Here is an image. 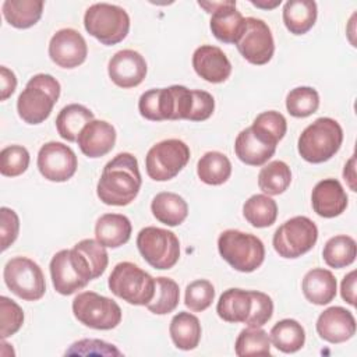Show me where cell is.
Wrapping results in <instances>:
<instances>
[{
  "mask_svg": "<svg viewBox=\"0 0 357 357\" xmlns=\"http://www.w3.org/2000/svg\"><path fill=\"white\" fill-rule=\"evenodd\" d=\"M0 82H1L0 99L7 100L17 88V78H15V74L11 70H8L6 66L0 67Z\"/></svg>",
  "mask_w": 357,
  "mask_h": 357,
  "instance_id": "cell-49",
  "label": "cell"
},
{
  "mask_svg": "<svg viewBox=\"0 0 357 357\" xmlns=\"http://www.w3.org/2000/svg\"><path fill=\"white\" fill-rule=\"evenodd\" d=\"M197 174L199 180L208 185H220L229 180L231 174V163L225 153L211 151L198 160Z\"/></svg>",
  "mask_w": 357,
  "mask_h": 357,
  "instance_id": "cell-32",
  "label": "cell"
},
{
  "mask_svg": "<svg viewBox=\"0 0 357 357\" xmlns=\"http://www.w3.org/2000/svg\"><path fill=\"white\" fill-rule=\"evenodd\" d=\"M146 70L145 59L132 49L119 50L112 56L107 66L110 79L124 89L138 86L144 81Z\"/></svg>",
  "mask_w": 357,
  "mask_h": 357,
  "instance_id": "cell-18",
  "label": "cell"
},
{
  "mask_svg": "<svg viewBox=\"0 0 357 357\" xmlns=\"http://www.w3.org/2000/svg\"><path fill=\"white\" fill-rule=\"evenodd\" d=\"M190 148L181 139L170 138L155 144L146 153L145 167L155 181L174 178L188 163Z\"/></svg>",
  "mask_w": 357,
  "mask_h": 357,
  "instance_id": "cell-11",
  "label": "cell"
},
{
  "mask_svg": "<svg viewBox=\"0 0 357 357\" xmlns=\"http://www.w3.org/2000/svg\"><path fill=\"white\" fill-rule=\"evenodd\" d=\"M49 268L53 287L63 296H70L93 280L86 257L74 247L71 250H60L56 252Z\"/></svg>",
  "mask_w": 357,
  "mask_h": 357,
  "instance_id": "cell-6",
  "label": "cell"
},
{
  "mask_svg": "<svg viewBox=\"0 0 357 357\" xmlns=\"http://www.w3.org/2000/svg\"><path fill=\"white\" fill-rule=\"evenodd\" d=\"M6 21L18 29L33 26L42 17V0H6L1 6Z\"/></svg>",
  "mask_w": 357,
  "mask_h": 357,
  "instance_id": "cell-29",
  "label": "cell"
},
{
  "mask_svg": "<svg viewBox=\"0 0 357 357\" xmlns=\"http://www.w3.org/2000/svg\"><path fill=\"white\" fill-rule=\"evenodd\" d=\"M251 291V311L248 318L245 319V325L247 326H264L273 314V301L272 298L262 293V291H257V290H250Z\"/></svg>",
  "mask_w": 357,
  "mask_h": 357,
  "instance_id": "cell-44",
  "label": "cell"
},
{
  "mask_svg": "<svg viewBox=\"0 0 357 357\" xmlns=\"http://www.w3.org/2000/svg\"><path fill=\"white\" fill-rule=\"evenodd\" d=\"M74 248H77L78 251H81L92 269V275L93 279L99 278L103 275V272L107 268L109 264V257H107V251L106 247L102 245L98 240H92V238H84L81 241H78Z\"/></svg>",
  "mask_w": 357,
  "mask_h": 357,
  "instance_id": "cell-43",
  "label": "cell"
},
{
  "mask_svg": "<svg viewBox=\"0 0 357 357\" xmlns=\"http://www.w3.org/2000/svg\"><path fill=\"white\" fill-rule=\"evenodd\" d=\"M276 145L275 138L252 124L238 132L234 141V152L243 163L262 166L273 156Z\"/></svg>",
  "mask_w": 357,
  "mask_h": 357,
  "instance_id": "cell-16",
  "label": "cell"
},
{
  "mask_svg": "<svg viewBox=\"0 0 357 357\" xmlns=\"http://www.w3.org/2000/svg\"><path fill=\"white\" fill-rule=\"evenodd\" d=\"M192 109L190 113V121H204L209 119L215 110V99L206 91L192 89Z\"/></svg>",
  "mask_w": 357,
  "mask_h": 357,
  "instance_id": "cell-48",
  "label": "cell"
},
{
  "mask_svg": "<svg viewBox=\"0 0 357 357\" xmlns=\"http://www.w3.org/2000/svg\"><path fill=\"white\" fill-rule=\"evenodd\" d=\"M317 3L314 0H289L283 7L284 26L293 35L307 33L317 21Z\"/></svg>",
  "mask_w": 357,
  "mask_h": 357,
  "instance_id": "cell-27",
  "label": "cell"
},
{
  "mask_svg": "<svg viewBox=\"0 0 357 357\" xmlns=\"http://www.w3.org/2000/svg\"><path fill=\"white\" fill-rule=\"evenodd\" d=\"M137 247L142 258L155 269H170L180 258V241L166 229L148 226L139 230Z\"/></svg>",
  "mask_w": 357,
  "mask_h": 357,
  "instance_id": "cell-8",
  "label": "cell"
},
{
  "mask_svg": "<svg viewBox=\"0 0 357 357\" xmlns=\"http://www.w3.org/2000/svg\"><path fill=\"white\" fill-rule=\"evenodd\" d=\"M317 240V225L307 216H294L276 229L272 244L279 257L294 259L308 252Z\"/></svg>",
  "mask_w": 357,
  "mask_h": 357,
  "instance_id": "cell-9",
  "label": "cell"
},
{
  "mask_svg": "<svg viewBox=\"0 0 357 357\" xmlns=\"http://www.w3.org/2000/svg\"><path fill=\"white\" fill-rule=\"evenodd\" d=\"M220 257L238 272H254L265 259L264 243L251 233L229 229L218 238Z\"/></svg>",
  "mask_w": 357,
  "mask_h": 357,
  "instance_id": "cell-4",
  "label": "cell"
},
{
  "mask_svg": "<svg viewBox=\"0 0 357 357\" xmlns=\"http://www.w3.org/2000/svg\"><path fill=\"white\" fill-rule=\"evenodd\" d=\"M357 255V245L353 237L346 234H339L331 237L322 250V258L325 264L331 268H346L351 265Z\"/></svg>",
  "mask_w": 357,
  "mask_h": 357,
  "instance_id": "cell-35",
  "label": "cell"
},
{
  "mask_svg": "<svg viewBox=\"0 0 357 357\" xmlns=\"http://www.w3.org/2000/svg\"><path fill=\"white\" fill-rule=\"evenodd\" d=\"M84 26L102 45L112 46L128 35L130 17L124 8L116 4L96 3L85 11Z\"/></svg>",
  "mask_w": 357,
  "mask_h": 357,
  "instance_id": "cell-5",
  "label": "cell"
},
{
  "mask_svg": "<svg viewBox=\"0 0 357 357\" xmlns=\"http://www.w3.org/2000/svg\"><path fill=\"white\" fill-rule=\"evenodd\" d=\"M301 289L304 297L315 304V305H325L329 304L337 290V283L333 273L324 268H315L305 273L303 278Z\"/></svg>",
  "mask_w": 357,
  "mask_h": 357,
  "instance_id": "cell-24",
  "label": "cell"
},
{
  "mask_svg": "<svg viewBox=\"0 0 357 357\" xmlns=\"http://www.w3.org/2000/svg\"><path fill=\"white\" fill-rule=\"evenodd\" d=\"M74 317L85 326L109 331L121 322L120 305L95 291H82L73 300Z\"/></svg>",
  "mask_w": 357,
  "mask_h": 357,
  "instance_id": "cell-10",
  "label": "cell"
},
{
  "mask_svg": "<svg viewBox=\"0 0 357 357\" xmlns=\"http://www.w3.org/2000/svg\"><path fill=\"white\" fill-rule=\"evenodd\" d=\"M169 332L174 346L180 350H192L201 340L199 319L194 314L185 311H181L172 318Z\"/></svg>",
  "mask_w": 357,
  "mask_h": 357,
  "instance_id": "cell-30",
  "label": "cell"
},
{
  "mask_svg": "<svg viewBox=\"0 0 357 357\" xmlns=\"http://www.w3.org/2000/svg\"><path fill=\"white\" fill-rule=\"evenodd\" d=\"M312 209L322 218H335L347 208V194L336 178H325L315 184L311 194Z\"/></svg>",
  "mask_w": 357,
  "mask_h": 357,
  "instance_id": "cell-23",
  "label": "cell"
},
{
  "mask_svg": "<svg viewBox=\"0 0 357 357\" xmlns=\"http://www.w3.org/2000/svg\"><path fill=\"white\" fill-rule=\"evenodd\" d=\"M343 130L331 117H319L304 128L298 137L297 149L300 156L310 163H324L340 149Z\"/></svg>",
  "mask_w": 357,
  "mask_h": 357,
  "instance_id": "cell-3",
  "label": "cell"
},
{
  "mask_svg": "<svg viewBox=\"0 0 357 357\" xmlns=\"http://www.w3.org/2000/svg\"><path fill=\"white\" fill-rule=\"evenodd\" d=\"M29 166V152L22 145H10L0 152V173L6 177H17Z\"/></svg>",
  "mask_w": 357,
  "mask_h": 357,
  "instance_id": "cell-40",
  "label": "cell"
},
{
  "mask_svg": "<svg viewBox=\"0 0 357 357\" xmlns=\"http://www.w3.org/2000/svg\"><path fill=\"white\" fill-rule=\"evenodd\" d=\"M254 126L264 130L266 134H269L272 138H275L278 142L284 137L287 131V121L284 116L275 110L262 112L255 117L252 121Z\"/></svg>",
  "mask_w": 357,
  "mask_h": 357,
  "instance_id": "cell-45",
  "label": "cell"
},
{
  "mask_svg": "<svg viewBox=\"0 0 357 357\" xmlns=\"http://www.w3.org/2000/svg\"><path fill=\"white\" fill-rule=\"evenodd\" d=\"M59 96V81L50 74H36L17 99L18 116L28 124H40L50 116Z\"/></svg>",
  "mask_w": 357,
  "mask_h": 357,
  "instance_id": "cell-2",
  "label": "cell"
},
{
  "mask_svg": "<svg viewBox=\"0 0 357 357\" xmlns=\"http://www.w3.org/2000/svg\"><path fill=\"white\" fill-rule=\"evenodd\" d=\"M215 298V287L206 279H198L191 282L185 287L184 304L194 312H201L206 310Z\"/></svg>",
  "mask_w": 357,
  "mask_h": 357,
  "instance_id": "cell-41",
  "label": "cell"
},
{
  "mask_svg": "<svg viewBox=\"0 0 357 357\" xmlns=\"http://www.w3.org/2000/svg\"><path fill=\"white\" fill-rule=\"evenodd\" d=\"M107 284L114 296L132 305H146L155 294V279L128 261L113 268Z\"/></svg>",
  "mask_w": 357,
  "mask_h": 357,
  "instance_id": "cell-7",
  "label": "cell"
},
{
  "mask_svg": "<svg viewBox=\"0 0 357 357\" xmlns=\"http://www.w3.org/2000/svg\"><path fill=\"white\" fill-rule=\"evenodd\" d=\"M141 116L151 121L177 120V99L174 85L153 88L144 92L138 100Z\"/></svg>",
  "mask_w": 357,
  "mask_h": 357,
  "instance_id": "cell-22",
  "label": "cell"
},
{
  "mask_svg": "<svg viewBox=\"0 0 357 357\" xmlns=\"http://www.w3.org/2000/svg\"><path fill=\"white\" fill-rule=\"evenodd\" d=\"M92 120L93 113L88 107L78 103H71L59 112L56 117V128L63 139L74 142L77 141L81 130Z\"/></svg>",
  "mask_w": 357,
  "mask_h": 357,
  "instance_id": "cell-31",
  "label": "cell"
},
{
  "mask_svg": "<svg viewBox=\"0 0 357 357\" xmlns=\"http://www.w3.org/2000/svg\"><path fill=\"white\" fill-rule=\"evenodd\" d=\"M319 106V95L311 86H297L286 96V109L290 116L304 119L314 114Z\"/></svg>",
  "mask_w": 357,
  "mask_h": 357,
  "instance_id": "cell-39",
  "label": "cell"
},
{
  "mask_svg": "<svg viewBox=\"0 0 357 357\" xmlns=\"http://www.w3.org/2000/svg\"><path fill=\"white\" fill-rule=\"evenodd\" d=\"M194 71L205 81L212 84L225 82L231 73V63L218 46L202 45L192 54Z\"/></svg>",
  "mask_w": 357,
  "mask_h": 357,
  "instance_id": "cell-19",
  "label": "cell"
},
{
  "mask_svg": "<svg viewBox=\"0 0 357 357\" xmlns=\"http://www.w3.org/2000/svg\"><path fill=\"white\" fill-rule=\"evenodd\" d=\"M131 222L121 213H105L95 225L96 240L109 248H117L126 244L131 237Z\"/></svg>",
  "mask_w": 357,
  "mask_h": 357,
  "instance_id": "cell-25",
  "label": "cell"
},
{
  "mask_svg": "<svg viewBox=\"0 0 357 357\" xmlns=\"http://www.w3.org/2000/svg\"><path fill=\"white\" fill-rule=\"evenodd\" d=\"M243 215L254 227H269L276 222L278 205L269 195L255 194L244 202Z\"/></svg>",
  "mask_w": 357,
  "mask_h": 357,
  "instance_id": "cell-34",
  "label": "cell"
},
{
  "mask_svg": "<svg viewBox=\"0 0 357 357\" xmlns=\"http://www.w3.org/2000/svg\"><path fill=\"white\" fill-rule=\"evenodd\" d=\"M116 137V130L110 123L93 119L81 130L77 142L85 156L95 159L105 156L114 148Z\"/></svg>",
  "mask_w": 357,
  "mask_h": 357,
  "instance_id": "cell-21",
  "label": "cell"
},
{
  "mask_svg": "<svg viewBox=\"0 0 357 357\" xmlns=\"http://www.w3.org/2000/svg\"><path fill=\"white\" fill-rule=\"evenodd\" d=\"M141 184L137 158L128 152H121L105 165L96 185V194L106 205L126 206L135 199Z\"/></svg>",
  "mask_w": 357,
  "mask_h": 357,
  "instance_id": "cell-1",
  "label": "cell"
},
{
  "mask_svg": "<svg viewBox=\"0 0 357 357\" xmlns=\"http://www.w3.org/2000/svg\"><path fill=\"white\" fill-rule=\"evenodd\" d=\"M315 326L321 339L329 343H343L356 333V319L353 314L339 305L329 307L321 312Z\"/></svg>",
  "mask_w": 357,
  "mask_h": 357,
  "instance_id": "cell-20",
  "label": "cell"
},
{
  "mask_svg": "<svg viewBox=\"0 0 357 357\" xmlns=\"http://www.w3.org/2000/svg\"><path fill=\"white\" fill-rule=\"evenodd\" d=\"M152 215L166 226L181 225L188 215V205L183 197L176 192H159L151 202Z\"/></svg>",
  "mask_w": 357,
  "mask_h": 357,
  "instance_id": "cell-28",
  "label": "cell"
},
{
  "mask_svg": "<svg viewBox=\"0 0 357 357\" xmlns=\"http://www.w3.org/2000/svg\"><path fill=\"white\" fill-rule=\"evenodd\" d=\"M38 169L40 174L56 183L70 180L77 170L78 162L74 151L63 142L50 141L42 145L38 152Z\"/></svg>",
  "mask_w": 357,
  "mask_h": 357,
  "instance_id": "cell-15",
  "label": "cell"
},
{
  "mask_svg": "<svg viewBox=\"0 0 357 357\" xmlns=\"http://www.w3.org/2000/svg\"><path fill=\"white\" fill-rule=\"evenodd\" d=\"M354 165H356V158L351 156L349 159V162L344 165V169H343V178L347 181L349 187L351 191H356V170H354Z\"/></svg>",
  "mask_w": 357,
  "mask_h": 357,
  "instance_id": "cell-51",
  "label": "cell"
},
{
  "mask_svg": "<svg viewBox=\"0 0 357 357\" xmlns=\"http://www.w3.org/2000/svg\"><path fill=\"white\" fill-rule=\"evenodd\" d=\"M20 219L15 211L3 206L0 209V234H1V251H6L18 237Z\"/></svg>",
  "mask_w": 357,
  "mask_h": 357,
  "instance_id": "cell-46",
  "label": "cell"
},
{
  "mask_svg": "<svg viewBox=\"0 0 357 357\" xmlns=\"http://www.w3.org/2000/svg\"><path fill=\"white\" fill-rule=\"evenodd\" d=\"M240 54L251 64L264 66L271 61L275 42L268 24L255 17L245 18V28L236 43Z\"/></svg>",
  "mask_w": 357,
  "mask_h": 357,
  "instance_id": "cell-13",
  "label": "cell"
},
{
  "mask_svg": "<svg viewBox=\"0 0 357 357\" xmlns=\"http://www.w3.org/2000/svg\"><path fill=\"white\" fill-rule=\"evenodd\" d=\"M251 291L243 289L225 290L218 301V315L230 324H244L251 311Z\"/></svg>",
  "mask_w": 357,
  "mask_h": 357,
  "instance_id": "cell-26",
  "label": "cell"
},
{
  "mask_svg": "<svg viewBox=\"0 0 357 357\" xmlns=\"http://www.w3.org/2000/svg\"><path fill=\"white\" fill-rule=\"evenodd\" d=\"M0 336L7 339L20 331L24 324V311L22 308L11 298L1 296L0 297Z\"/></svg>",
  "mask_w": 357,
  "mask_h": 357,
  "instance_id": "cell-42",
  "label": "cell"
},
{
  "mask_svg": "<svg viewBox=\"0 0 357 357\" xmlns=\"http://www.w3.org/2000/svg\"><path fill=\"white\" fill-rule=\"evenodd\" d=\"M180 301L178 284L166 276L155 279V294L146 304V308L158 315H165L176 310Z\"/></svg>",
  "mask_w": 357,
  "mask_h": 357,
  "instance_id": "cell-37",
  "label": "cell"
},
{
  "mask_svg": "<svg viewBox=\"0 0 357 357\" xmlns=\"http://www.w3.org/2000/svg\"><path fill=\"white\" fill-rule=\"evenodd\" d=\"M291 183L290 167L283 160H273L265 165L258 174V187L266 195H279Z\"/></svg>",
  "mask_w": 357,
  "mask_h": 357,
  "instance_id": "cell-36",
  "label": "cell"
},
{
  "mask_svg": "<svg viewBox=\"0 0 357 357\" xmlns=\"http://www.w3.org/2000/svg\"><path fill=\"white\" fill-rule=\"evenodd\" d=\"M269 339L273 346L283 353L298 351L305 342V332L296 319H282L271 329Z\"/></svg>",
  "mask_w": 357,
  "mask_h": 357,
  "instance_id": "cell-33",
  "label": "cell"
},
{
  "mask_svg": "<svg viewBox=\"0 0 357 357\" xmlns=\"http://www.w3.org/2000/svg\"><path fill=\"white\" fill-rule=\"evenodd\" d=\"M86 56V42L84 36L73 28L57 31L49 42V57L61 68H75L85 61Z\"/></svg>",
  "mask_w": 357,
  "mask_h": 357,
  "instance_id": "cell-17",
  "label": "cell"
},
{
  "mask_svg": "<svg viewBox=\"0 0 357 357\" xmlns=\"http://www.w3.org/2000/svg\"><path fill=\"white\" fill-rule=\"evenodd\" d=\"M340 294L347 304L356 305V271L349 272L343 278L340 284Z\"/></svg>",
  "mask_w": 357,
  "mask_h": 357,
  "instance_id": "cell-50",
  "label": "cell"
},
{
  "mask_svg": "<svg viewBox=\"0 0 357 357\" xmlns=\"http://www.w3.org/2000/svg\"><path fill=\"white\" fill-rule=\"evenodd\" d=\"M198 6L212 14L209 21L213 36L223 43H237L245 28V18L236 8L234 0L198 1Z\"/></svg>",
  "mask_w": 357,
  "mask_h": 357,
  "instance_id": "cell-14",
  "label": "cell"
},
{
  "mask_svg": "<svg viewBox=\"0 0 357 357\" xmlns=\"http://www.w3.org/2000/svg\"><path fill=\"white\" fill-rule=\"evenodd\" d=\"M3 278L6 286L17 297L26 301H36L46 291L45 275L40 266L26 257L11 258L4 265Z\"/></svg>",
  "mask_w": 357,
  "mask_h": 357,
  "instance_id": "cell-12",
  "label": "cell"
},
{
  "mask_svg": "<svg viewBox=\"0 0 357 357\" xmlns=\"http://www.w3.org/2000/svg\"><path fill=\"white\" fill-rule=\"evenodd\" d=\"M236 354L243 356H269L271 354V339L269 335L261 326H248L243 329L234 344Z\"/></svg>",
  "mask_w": 357,
  "mask_h": 357,
  "instance_id": "cell-38",
  "label": "cell"
},
{
  "mask_svg": "<svg viewBox=\"0 0 357 357\" xmlns=\"http://www.w3.org/2000/svg\"><path fill=\"white\" fill-rule=\"evenodd\" d=\"M282 1L280 0H276V1H273V3H262V1H251V4L252 6H255V7H259V8H275L276 6H279Z\"/></svg>",
  "mask_w": 357,
  "mask_h": 357,
  "instance_id": "cell-52",
  "label": "cell"
},
{
  "mask_svg": "<svg viewBox=\"0 0 357 357\" xmlns=\"http://www.w3.org/2000/svg\"><path fill=\"white\" fill-rule=\"evenodd\" d=\"M66 354H102V356H121L120 350H117L113 344L106 343L98 339H84L71 344V347L66 351Z\"/></svg>",
  "mask_w": 357,
  "mask_h": 357,
  "instance_id": "cell-47",
  "label": "cell"
}]
</instances>
